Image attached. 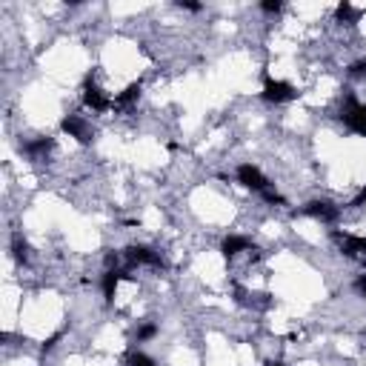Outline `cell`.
Wrapping results in <instances>:
<instances>
[{"label":"cell","instance_id":"17","mask_svg":"<svg viewBox=\"0 0 366 366\" xmlns=\"http://www.w3.org/2000/svg\"><path fill=\"white\" fill-rule=\"evenodd\" d=\"M261 9L269 12V14H278V12H280V0H263Z\"/></svg>","mask_w":366,"mask_h":366},{"label":"cell","instance_id":"18","mask_svg":"<svg viewBox=\"0 0 366 366\" xmlns=\"http://www.w3.org/2000/svg\"><path fill=\"white\" fill-rule=\"evenodd\" d=\"M261 195H263V200H269V203H283V198H280V195L275 192V189H272V186H269V189H263V192H261Z\"/></svg>","mask_w":366,"mask_h":366},{"label":"cell","instance_id":"13","mask_svg":"<svg viewBox=\"0 0 366 366\" xmlns=\"http://www.w3.org/2000/svg\"><path fill=\"white\" fill-rule=\"evenodd\" d=\"M138 94H140V83H129L120 94H118V101H115V106H126V103H132V101H138Z\"/></svg>","mask_w":366,"mask_h":366},{"label":"cell","instance_id":"9","mask_svg":"<svg viewBox=\"0 0 366 366\" xmlns=\"http://www.w3.org/2000/svg\"><path fill=\"white\" fill-rule=\"evenodd\" d=\"M120 280H132V275L120 272V269H106V275H103V298L106 300H115V292H118Z\"/></svg>","mask_w":366,"mask_h":366},{"label":"cell","instance_id":"6","mask_svg":"<svg viewBox=\"0 0 366 366\" xmlns=\"http://www.w3.org/2000/svg\"><path fill=\"white\" fill-rule=\"evenodd\" d=\"M300 212L309 215V218H317V220H326V224H335L338 215H341L338 206H332L329 200H312V203H306Z\"/></svg>","mask_w":366,"mask_h":366},{"label":"cell","instance_id":"22","mask_svg":"<svg viewBox=\"0 0 366 366\" xmlns=\"http://www.w3.org/2000/svg\"><path fill=\"white\" fill-rule=\"evenodd\" d=\"M355 289H358V292H361V295H366V275H363V278H358V280H355Z\"/></svg>","mask_w":366,"mask_h":366},{"label":"cell","instance_id":"11","mask_svg":"<svg viewBox=\"0 0 366 366\" xmlns=\"http://www.w3.org/2000/svg\"><path fill=\"white\" fill-rule=\"evenodd\" d=\"M335 18L341 21V23H346V26H355L361 18H363V9H358V6H352V3H338V9H335Z\"/></svg>","mask_w":366,"mask_h":366},{"label":"cell","instance_id":"2","mask_svg":"<svg viewBox=\"0 0 366 366\" xmlns=\"http://www.w3.org/2000/svg\"><path fill=\"white\" fill-rule=\"evenodd\" d=\"M298 98V92L292 83H286V81H272V77H266L263 81V101L269 103H289Z\"/></svg>","mask_w":366,"mask_h":366},{"label":"cell","instance_id":"14","mask_svg":"<svg viewBox=\"0 0 366 366\" xmlns=\"http://www.w3.org/2000/svg\"><path fill=\"white\" fill-rule=\"evenodd\" d=\"M12 252H14V261H26V241L21 235L12 237Z\"/></svg>","mask_w":366,"mask_h":366},{"label":"cell","instance_id":"16","mask_svg":"<svg viewBox=\"0 0 366 366\" xmlns=\"http://www.w3.org/2000/svg\"><path fill=\"white\" fill-rule=\"evenodd\" d=\"M155 335H157V326H155V324H146V326L138 332V343H140V341H149V338H155Z\"/></svg>","mask_w":366,"mask_h":366},{"label":"cell","instance_id":"20","mask_svg":"<svg viewBox=\"0 0 366 366\" xmlns=\"http://www.w3.org/2000/svg\"><path fill=\"white\" fill-rule=\"evenodd\" d=\"M181 9H189V12H200V3H195V0H178Z\"/></svg>","mask_w":366,"mask_h":366},{"label":"cell","instance_id":"10","mask_svg":"<svg viewBox=\"0 0 366 366\" xmlns=\"http://www.w3.org/2000/svg\"><path fill=\"white\" fill-rule=\"evenodd\" d=\"M246 249H252V244H249V237H241V235H229L224 241V246H220L224 258H235L237 252H246Z\"/></svg>","mask_w":366,"mask_h":366},{"label":"cell","instance_id":"4","mask_svg":"<svg viewBox=\"0 0 366 366\" xmlns=\"http://www.w3.org/2000/svg\"><path fill=\"white\" fill-rule=\"evenodd\" d=\"M237 181H241L246 189H252V192H263V189H269V181L263 178V172L258 166H252V164L237 166Z\"/></svg>","mask_w":366,"mask_h":366},{"label":"cell","instance_id":"7","mask_svg":"<svg viewBox=\"0 0 366 366\" xmlns=\"http://www.w3.org/2000/svg\"><path fill=\"white\" fill-rule=\"evenodd\" d=\"M126 261H129L132 266L135 263H146V266H164V258L157 252L146 249V246H129L126 249Z\"/></svg>","mask_w":366,"mask_h":366},{"label":"cell","instance_id":"12","mask_svg":"<svg viewBox=\"0 0 366 366\" xmlns=\"http://www.w3.org/2000/svg\"><path fill=\"white\" fill-rule=\"evenodd\" d=\"M52 146H55V143L49 138H40L35 143H26V155L31 157V161H40V157H46V155L52 152Z\"/></svg>","mask_w":366,"mask_h":366},{"label":"cell","instance_id":"19","mask_svg":"<svg viewBox=\"0 0 366 366\" xmlns=\"http://www.w3.org/2000/svg\"><path fill=\"white\" fill-rule=\"evenodd\" d=\"M349 75L363 77V75H366V60H358V63H352V69H349Z\"/></svg>","mask_w":366,"mask_h":366},{"label":"cell","instance_id":"15","mask_svg":"<svg viewBox=\"0 0 366 366\" xmlns=\"http://www.w3.org/2000/svg\"><path fill=\"white\" fill-rule=\"evenodd\" d=\"M126 366H155V361L149 355H143V352H132L129 358H126Z\"/></svg>","mask_w":366,"mask_h":366},{"label":"cell","instance_id":"3","mask_svg":"<svg viewBox=\"0 0 366 366\" xmlns=\"http://www.w3.org/2000/svg\"><path fill=\"white\" fill-rule=\"evenodd\" d=\"M335 241H338V246H341V252L346 254V258H352V261H363V263H366V237L335 232Z\"/></svg>","mask_w":366,"mask_h":366},{"label":"cell","instance_id":"1","mask_svg":"<svg viewBox=\"0 0 366 366\" xmlns=\"http://www.w3.org/2000/svg\"><path fill=\"white\" fill-rule=\"evenodd\" d=\"M341 120H343L352 132L366 135V103H355V98L349 94V98H346V106L341 109Z\"/></svg>","mask_w":366,"mask_h":366},{"label":"cell","instance_id":"5","mask_svg":"<svg viewBox=\"0 0 366 366\" xmlns=\"http://www.w3.org/2000/svg\"><path fill=\"white\" fill-rule=\"evenodd\" d=\"M60 126H63V132H69L77 143H92V138H94L92 126H89L83 118H77V115H66Z\"/></svg>","mask_w":366,"mask_h":366},{"label":"cell","instance_id":"21","mask_svg":"<svg viewBox=\"0 0 366 366\" xmlns=\"http://www.w3.org/2000/svg\"><path fill=\"white\" fill-rule=\"evenodd\" d=\"M363 203H366V186H363L361 192H358V198L352 200V206H363Z\"/></svg>","mask_w":366,"mask_h":366},{"label":"cell","instance_id":"8","mask_svg":"<svg viewBox=\"0 0 366 366\" xmlns=\"http://www.w3.org/2000/svg\"><path fill=\"white\" fill-rule=\"evenodd\" d=\"M83 101H86V106H89V109H94V112H106V109L112 106V103H109V101L103 98V92L92 83V77H89L86 86H83Z\"/></svg>","mask_w":366,"mask_h":366},{"label":"cell","instance_id":"23","mask_svg":"<svg viewBox=\"0 0 366 366\" xmlns=\"http://www.w3.org/2000/svg\"><path fill=\"white\" fill-rule=\"evenodd\" d=\"M269 366H286V363H280V361H269Z\"/></svg>","mask_w":366,"mask_h":366}]
</instances>
